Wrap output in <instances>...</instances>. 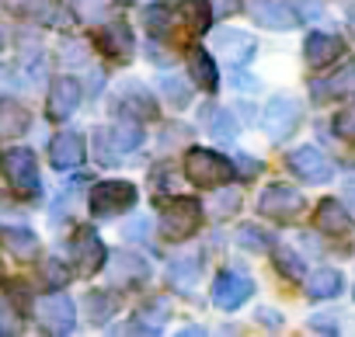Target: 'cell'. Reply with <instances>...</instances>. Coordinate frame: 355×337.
Segmentation results:
<instances>
[{
	"label": "cell",
	"mask_w": 355,
	"mask_h": 337,
	"mask_svg": "<svg viewBox=\"0 0 355 337\" xmlns=\"http://www.w3.org/2000/svg\"><path fill=\"white\" fill-rule=\"evenodd\" d=\"M25 330L18 306L11 302V295H0V337H18Z\"/></svg>",
	"instance_id": "f546056e"
},
{
	"label": "cell",
	"mask_w": 355,
	"mask_h": 337,
	"mask_svg": "<svg viewBox=\"0 0 355 337\" xmlns=\"http://www.w3.org/2000/svg\"><path fill=\"white\" fill-rule=\"evenodd\" d=\"M258 320L265 327H282V313H272V309H258Z\"/></svg>",
	"instance_id": "ab89813d"
},
{
	"label": "cell",
	"mask_w": 355,
	"mask_h": 337,
	"mask_svg": "<svg viewBox=\"0 0 355 337\" xmlns=\"http://www.w3.org/2000/svg\"><path fill=\"white\" fill-rule=\"evenodd\" d=\"M216 42H220V56H223L230 66H244V63L254 56V39L244 35V32H230V28H223Z\"/></svg>",
	"instance_id": "d6986e66"
},
{
	"label": "cell",
	"mask_w": 355,
	"mask_h": 337,
	"mask_svg": "<svg viewBox=\"0 0 355 337\" xmlns=\"http://www.w3.org/2000/svg\"><path fill=\"white\" fill-rule=\"evenodd\" d=\"M42 278H46V285L63 289V285L70 282V268H63V261H46V264H42Z\"/></svg>",
	"instance_id": "e575fe53"
},
{
	"label": "cell",
	"mask_w": 355,
	"mask_h": 337,
	"mask_svg": "<svg viewBox=\"0 0 355 337\" xmlns=\"http://www.w3.org/2000/svg\"><path fill=\"white\" fill-rule=\"evenodd\" d=\"M28 125H32V115H28V108L21 101L0 98V136H11V139L15 136H25Z\"/></svg>",
	"instance_id": "ffe728a7"
},
{
	"label": "cell",
	"mask_w": 355,
	"mask_h": 337,
	"mask_svg": "<svg viewBox=\"0 0 355 337\" xmlns=\"http://www.w3.org/2000/svg\"><path fill=\"white\" fill-rule=\"evenodd\" d=\"M300 122H303V104H300L296 98H289V94L272 98V101H268V108H265V118H261L265 132H268L275 143L289 139V136L300 129Z\"/></svg>",
	"instance_id": "8992f818"
},
{
	"label": "cell",
	"mask_w": 355,
	"mask_h": 337,
	"mask_svg": "<svg viewBox=\"0 0 355 337\" xmlns=\"http://www.w3.org/2000/svg\"><path fill=\"white\" fill-rule=\"evenodd\" d=\"M35 320L49 334H70L77 327V306L67 292H46L35 299Z\"/></svg>",
	"instance_id": "277c9868"
},
{
	"label": "cell",
	"mask_w": 355,
	"mask_h": 337,
	"mask_svg": "<svg viewBox=\"0 0 355 337\" xmlns=\"http://www.w3.org/2000/svg\"><path fill=\"white\" fill-rule=\"evenodd\" d=\"M112 264H108V278H112V285H136V282H143L146 275H150V268H146V261L139 257V254H132V251H115L112 257H108Z\"/></svg>",
	"instance_id": "9a60e30c"
},
{
	"label": "cell",
	"mask_w": 355,
	"mask_h": 337,
	"mask_svg": "<svg viewBox=\"0 0 355 337\" xmlns=\"http://www.w3.org/2000/svg\"><path fill=\"white\" fill-rule=\"evenodd\" d=\"M196 278H199V257L185 254V257H174V261H171V282H174L178 289H192Z\"/></svg>",
	"instance_id": "83f0119b"
},
{
	"label": "cell",
	"mask_w": 355,
	"mask_h": 337,
	"mask_svg": "<svg viewBox=\"0 0 355 337\" xmlns=\"http://www.w3.org/2000/svg\"><path fill=\"white\" fill-rule=\"evenodd\" d=\"M237 206H241V192H234V188L223 185V195L216 199V212H220V216H234Z\"/></svg>",
	"instance_id": "74e56055"
},
{
	"label": "cell",
	"mask_w": 355,
	"mask_h": 337,
	"mask_svg": "<svg viewBox=\"0 0 355 337\" xmlns=\"http://www.w3.org/2000/svg\"><path fill=\"white\" fill-rule=\"evenodd\" d=\"M289 171H293L296 178L310 181V185L331 181V163H327V156H324L317 146H300V149H293V153H289Z\"/></svg>",
	"instance_id": "8fae6325"
},
{
	"label": "cell",
	"mask_w": 355,
	"mask_h": 337,
	"mask_svg": "<svg viewBox=\"0 0 355 337\" xmlns=\"http://www.w3.org/2000/svg\"><path fill=\"white\" fill-rule=\"evenodd\" d=\"M275 268H279L286 278H293V282L303 278V261H300L296 251H289V247H275Z\"/></svg>",
	"instance_id": "d6a6232c"
},
{
	"label": "cell",
	"mask_w": 355,
	"mask_h": 337,
	"mask_svg": "<svg viewBox=\"0 0 355 337\" xmlns=\"http://www.w3.org/2000/svg\"><path fill=\"white\" fill-rule=\"evenodd\" d=\"M334 132L355 143V104H348L345 111H338V118H334Z\"/></svg>",
	"instance_id": "d590c367"
},
{
	"label": "cell",
	"mask_w": 355,
	"mask_h": 337,
	"mask_svg": "<svg viewBox=\"0 0 355 337\" xmlns=\"http://www.w3.org/2000/svg\"><path fill=\"white\" fill-rule=\"evenodd\" d=\"M80 98H84V87H80L77 77H56L53 87H49V104H46L49 118L53 122H67L80 108Z\"/></svg>",
	"instance_id": "9c48e42d"
},
{
	"label": "cell",
	"mask_w": 355,
	"mask_h": 337,
	"mask_svg": "<svg viewBox=\"0 0 355 337\" xmlns=\"http://www.w3.org/2000/svg\"><path fill=\"white\" fill-rule=\"evenodd\" d=\"M258 209H261L265 216H272L275 223H293V219H300V212H303V195H300L296 188L272 185V188L261 192Z\"/></svg>",
	"instance_id": "ba28073f"
},
{
	"label": "cell",
	"mask_w": 355,
	"mask_h": 337,
	"mask_svg": "<svg viewBox=\"0 0 355 337\" xmlns=\"http://www.w3.org/2000/svg\"><path fill=\"white\" fill-rule=\"evenodd\" d=\"M136 185L132 181H101L91 188V212L94 216H119L136 206Z\"/></svg>",
	"instance_id": "52a82bcc"
},
{
	"label": "cell",
	"mask_w": 355,
	"mask_h": 337,
	"mask_svg": "<svg viewBox=\"0 0 355 337\" xmlns=\"http://www.w3.org/2000/svg\"><path fill=\"white\" fill-rule=\"evenodd\" d=\"M251 278L248 275H241V271H220L216 275V282H213V302L220 306V309H237V306H244L248 302V295H251Z\"/></svg>",
	"instance_id": "7c38bea8"
},
{
	"label": "cell",
	"mask_w": 355,
	"mask_h": 337,
	"mask_svg": "<svg viewBox=\"0 0 355 337\" xmlns=\"http://www.w3.org/2000/svg\"><path fill=\"white\" fill-rule=\"evenodd\" d=\"M237 244L241 247H248V251H254V254H265V251H272V237L261 230V226H241V233H237Z\"/></svg>",
	"instance_id": "4dcf8cb0"
},
{
	"label": "cell",
	"mask_w": 355,
	"mask_h": 337,
	"mask_svg": "<svg viewBox=\"0 0 355 337\" xmlns=\"http://www.w3.org/2000/svg\"><path fill=\"white\" fill-rule=\"evenodd\" d=\"M317 226L324 233H331V237H345L352 230V216H348V209L338 199H324L317 206Z\"/></svg>",
	"instance_id": "7402d4cb"
},
{
	"label": "cell",
	"mask_w": 355,
	"mask_h": 337,
	"mask_svg": "<svg viewBox=\"0 0 355 337\" xmlns=\"http://www.w3.org/2000/svg\"><path fill=\"white\" fill-rule=\"evenodd\" d=\"M313 98L324 101V98H352L355 94V60L345 63L341 70H334V77L327 80H313Z\"/></svg>",
	"instance_id": "e0dca14e"
},
{
	"label": "cell",
	"mask_w": 355,
	"mask_h": 337,
	"mask_svg": "<svg viewBox=\"0 0 355 337\" xmlns=\"http://www.w3.org/2000/svg\"><path fill=\"white\" fill-rule=\"evenodd\" d=\"M143 25H146V32L153 35V39H160L167 28H171V8L164 4V0H157V4H150L146 11H143Z\"/></svg>",
	"instance_id": "f1b7e54d"
},
{
	"label": "cell",
	"mask_w": 355,
	"mask_h": 337,
	"mask_svg": "<svg viewBox=\"0 0 355 337\" xmlns=\"http://www.w3.org/2000/svg\"><path fill=\"white\" fill-rule=\"evenodd\" d=\"M98 46L101 53H108L112 60H129L132 56V32L122 21H112L98 32Z\"/></svg>",
	"instance_id": "ac0fdd59"
},
{
	"label": "cell",
	"mask_w": 355,
	"mask_h": 337,
	"mask_svg": "<svg viewBox=\"0 0 355 337\" xmlns=\"http://www.w3.org/2000/svg\"><path fill=\"white\" fill-rule=\"evenodd\" d=\"M248 15H251L261 28H272V32H289V28L300 25V15L286 4V0H251Z\"/></svg>",
	"instance_id": "30bf717a"
},
{
	"label": "cell",
	"mask_w": 355,
	"mask_h": 337,
	"mask_svg": "<svg viewBox=\"0 0 355 337\" xmlns=\"http://www.w3.org/2000/svg\"><path fill=\"white\" fill-rule=\"evenodd\" d=\"M160 94L167 98L171 108H185L189 104V84L185 80H178V77H160Z\"/></svg>",
	"instance_id": "1f68e13d"
},
{
	"label": "cell",
	"mask_w": 355,
	"mask_h": 337,
	"mask_svg": "<svg viewBox=\"0 0 355 337\" xmlns=\"http://www.w3.org/2000/svg\"><path fill=\"white\" fill-rule=\"evenodd\" d=\"M202 219V206L196 199H171L160 209V237L164 240H185Z\"/></svg>",
	"instance_id": "3957f363"
},
{
	"label": "cell",
	"mask_w": 355,
	"mask_h": 337,
	"mask_svg": "<svg viewBox=\"0 0 355 337\" xmlns=\"http://www.w3.org/2000/svg\"><path fill=\"white\" fill-rule=\"evenodd\" d=\"M4 244H8V251H11L15 257H21V261H32V257L39 254V237H35L32 230H25V226L4 230Z\"/></svg>",
	"instance_id": "484cf974"
},
{
	"label": "cell",
	"mask_w": 355,
	"mask_h": 337,
	"mask_svg": "<svg viewBox=\"0 0 355 337\" xmlns=\"http://www.w3.org/2000/svg\"><path fill=\"white\" fill-rule=\"evenodd\" d=\"M4 174L11 181V188L18 195H39L42 192V178H39V163H35V153L25 149V146H15L4 153Z\"/></svg>",
	"instance_id": "5b68a950"
},
{
	"label": "cell",
	"mask_w": 355,
	"mask_h": 337,
	"mask_svg": "<svg viewBox=\"0 0 355 337\" xmlns=\"http://www.w3.org/2000/svg\"><path fill=\"white\" fill-rule=\"evenodd\" d=\"M87 156V143L80 132H60L53 136L49 143V163L56 167V171H73V167H80Z\"/></svg>",
	"instance_id": "4fadbf2b"
},
{
	"label": "cell",
	"mask_w": 355,
	"mask_h": 337,
	"mask_svg": "<svg viewBox=\"0 0 355 337\" xmlns=\"http://www.w3.org/2000/svg\"><path fill=\"white\" fill-rule=\"evenodd\" d=\"M213 4L209 0H182V18H185V25L196 32V35H202V32H209V25H213Z\"/></svg>",
	"instance_id": "4316f807"
},
{
	"label": "cell",
	"mask_w": 355,
	"mask_h": 337,
	"mask_svg": "<svg viewBox=\"0 0 355 337\" xmlns=\"http://www.w3.org/2000/svg\"><path fill=\"white\" fill-rule=\"evenodd\" d=\"M213 136H216V139H234V136H237V122H234L230 111H220V115H216Z\"/></svg>",
	"instance_id": "8d00e7d4"
},
{
	"label": "cell",
	"mask_w": 355,
	"mask_h": 337,
	"mask_svg": "<svg viewBox=\"0 0 355 337\" xmlns=\"http://www.w3.org/2000/svg\"><path fill=\"white\" fill-rule=\"evenodd\" d=\"M341 271L338 268H317L313 275H310V282H306V292L313 295V299H334L338 292H341Z\"/></svg>",
	"instance_id": "cb8c5ba5"
},
{
	"label": "cell",
	"mask_w": 355,
	"mask_h": 337,
	"mask_svg": "<svg viewBox=\"0 0 355 337\" xmlns=\"http://www.w3.org/2000/svg\"><path fill=\"white\" fill-rule=\"evenodd\" d=\"M94 143H98V160H101V163H119L125 153H132V149L143 143L139 118L119 122V125H112V129H98Z\"/></svg>",
	"instance_id": "7a4b0ae2"
},
{
	"label": "cell",
	"mask_w": 355,
	"mask_h": 337,
	"mask_svg": "<svg viewBox=\"0 0 355 337\" xmlns=\"http://www.w3.org/2000/svg\"><path fill=\"white\" fill-rule=\"evenodd\" d=\"M115 309H119V299H115L112 292H87V295H84V313H87V320H91L94 327L108 323V320L115 316Z\"/></svg>",
	"instance_id": "d4e9b609"
},
{
	"label": "cell",
	"mask_w": 355,
	"mask_h": 337,
	"mask_svg": "<svg viewBox=\"0 0 355 337\" xmlns=\"http://www.w3.org/2000/svg\"><path fill=\"white\" fill-rule=\"evenodd\" d=\"M35 18L42 21V25H67V11L56 4V0H39V4H35Z\"/></svg>",
	"instance_id": "836d02e7"
},
{
	"label": "cell",
	"mask_w": 355,
	"mask_h": 337,
	"mask_svg": "<svg viewBox=\"0 0 355 337\" xmlns=\"http://www.w3.org/2000/svg\"><path fill=\"white\" fill-rule=\"evenodd\" d=\"M185 171L199 188H223L227 181H234V163L223 153H213V149H202V146L189 149Z\"/></svg>",
	"instance_id": "6da1fadb"
},
{
	"label": "cell",
	"mask_w": 355,
	"mask_h": 337,
	"mask_svg": "<svg viewBox=\"0 0 355 337\" xmlns=\"http://www.w3.org/2000/svg\"><path fill=\"white\" fill-rule=\"evenodd\" d=\"M303 53H306V66L320 70V66H327L331 60H338L345 53V42L334 39V35H327V32H313V35H306Z\"/></svg>",
	"instance_id": "2e32d148"
},
{
	"label": "cell",
	"mask_w": 355,
	"mask_h": 337,
	"mask_svg": "<svg viewBox=\"0 0 355 337\" xmlns=\"http://www.w3.org/2000/svg\"><path fill=\"white\" fill-rule=\"evenodd\" d=\"M213 11H220V18L237 15V0H213Z\"/></svg>",
	"instance_id": "f35d334b"
},
{
	"label": "cell",
	"mask_w": 355,
	"mask_h": 337,
	"mask_svg": "<svg viewBox=\"0 0 355 337\" xmlns=\"http://www.w3.org/2000/svg\"><path fill=\"white\" fill-rule=\"evenodd\" d=\"M115 108H119V111H129V115H136V118H153V115H157L153 98H150L139 84H125V87L119 91Z\"/></svg>",
	"instance_id": "603a6c76"
},
{
	"label": "cell",
	"mask_w": 355,
	"mask_h": 337,
	"mask_svg": "<svg viewBox=\"0 0 355 337\" xmlns=\"http://www.w3.org/2000/svg\"><path fill=\"white\" fill-rule=\"evenodd\" d=\"M73 261L80 264V271H84V275L101 271V264L108 261V251H105L101 237H98L91 226H80V230L73 233Z\"/></svg>",
	"instance_id": "5bb4252c"
},
{
	"label": "cell",
	"mask_w": 355,
	"mask_h": 337,
	"mask_svg": "<svg viewBox=\"0 0 355 337\" xmlns=\"http://www.w3.org/2000/svg\"><path fill=\"white\" fill-rule=\"evenodd\" d=\"M348 28H352V35H355V4L348 8Z\"/></svg>",
	"instance_id": "60d3db41"
},
{
	"label": "cell",
	"mask_w": 355,
	"mask_h": 337,
	"mask_svg": "<svg viewBox=\"0 0 355 337\" xmlns=\"http://www.w3.org/2000/svg\"><path fill=\"white\" fill-rule=\"evenodd\" d=\"M189 70H192V84H199L206 94H216V87H220V70H216V63L209 60V53H206L202 46H196V49L189 53Z\"/></svg>",
	"instance_id": "44dd1931"
}]
</instances>
